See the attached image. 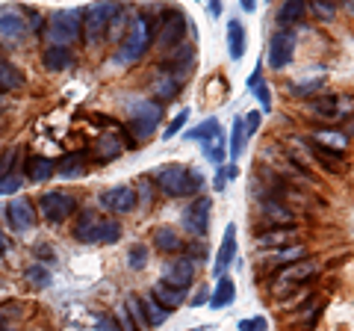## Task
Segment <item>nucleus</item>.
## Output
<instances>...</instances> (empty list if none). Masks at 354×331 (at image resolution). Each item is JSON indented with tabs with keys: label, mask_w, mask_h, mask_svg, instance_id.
<instances>
[{
	"label": "nucleus",
	"mask_w": 354,
	"mask_h": 331,
	"mask_svg": "<svg viewBox=\"0 0 354 331\" xmlns=\"http://www.w3.org/2000/svg\"><path fill=\"white\" fill-rule=\"evenodd\" d=\"M153 33H157V18H151V15H145V12L133 15L130 30L124 33V39L118 42L115 62H118V65H133V62H139L142 57H145V51L151 48Z\"/></svg>",
	"instance_id": "obj_1"
},
{
	"label": "nucleus",
	"mask_w": 354,
	"mask_h": 331,
	"mask_svg": "<svg viewBox=\"0 0 354 331\" xmlns=\"http://www.w3.org/2000/svg\"><path fill=\"white\" fill-rule=\"evenodd\" d=\"M157 186L171 198L198 195L204 190V175L189 169V166H183V163H169L157 172Z\"/></svg>",
	"instance_id": "obj_2"
},
{
	"label": "nucleus",
	"mask_w": 354,
	"mask_h": 331,
	"mask_svg": "<svg viewBox=\"0 0 354 331\" xmlns=\"http://www.w3.org/2000/svg\"><path fill=\"white\" fill-rule=\"evenodd\" d=\"M124 6L121 0H95L86 6L83 12V36L88 48H97L106 39V30L113 24V18L118 15V9Z\"/></svg>",
	"instance_id": "obj_3"
},
{
	"label": "nucleus",
	"mask_w": 354,
	"mask_h": 331,
	"mask_svg": "<svg viewBox=\"0 0 354 331\" xmlns=\"http://www.w3.org/2000/svg\"><path fill=\"white\" fill-rule=\"evenodd\" d=\"M74 237L86 242V246H95V242H118L121 240V225L118 219H106L95 211H83L80 213V222L74 228Z\"/></svg>",
	"instance_id": "obj_4"
},
{
	"label": "nucleus",
	"mask_w": 354,
	"mask_h": 331,
	"mask_svg": "<svg viewBox=\"0 0 354 331\" xmlns=\"http://www.w3.org/2000/svg\"><path fill=\"white\" fill-rule=\"evenodd\" d=\"M83 36V12L80 9H59L48 18V39L50 45L71 48Z\"/></svg>",
	"instance_id": "obj_5"
},
{
	"label": "nucleus",
	"mask_w": 354,
	"mask_h": 331,
	"mask_svg": "<svg viewBox=\"0 0 354 331\" xmlns=\"http://www.w3.org/2000/svg\"><path fill=\"white\" fill-rule=\"evenodd\" d=\"M162 121V104H157L153 98H139V101L130 104V118L127 127L136 139H148L153 136V130L160 127Z\"/></svg>",
	"instance_id": "obj_6"
},
{
	"label": "nucleus",
	"mask_w": 354,
	"mask_h": 331,
	"mask_svg": "<svg viewBox=\"0 0 354 331\" xmlns=\"http://www.w3.org/2000/svg\"><path fill=\"white\" fill-rule=\"evenodd\" d=\"M30 36V18L21 6H0V42L18 48Z\"/></svg>",
	"instance_id": "obj_7"
},
{
	"label": "nucleus",
	"mask_w": 354,
	"mask_h": 331,
	"mask_svg": "<svg viewBox=\"0 0 354 331\" xmlns=\"http://www.w3.org/2000/svg\"><path fill=\"white\" fill-rule=\"evenodd\" d=\"M39 213L48 219V222H65L68 216L77 213V198L65 190H53V193H44L39 198Z\"/></svg>",
	"instance_id": "obj_8"
},
{
	"label": "nucleus",
	"mask_w": 354,
	"mask_h": 331,
	"mask_svg": "<svg viewBox=\"0 0 354 331\" xmlns=\"http://www.w3.org/2000/svg\"><path fill=\"white\" fill-rule=\"evenodd\" d=\"M186 33V18L177 12V9H169L160 21H157V33H153V45H157L160 51H171L180 45Z\"/></svg>",
	"instance_id": "obj_9"
},
{
	"label": "nucleus",
	"mask_w": 354,
	"mask_h": 331,
	"mask_svg": "<svg viewBox=\"0 0 354 331\" xmlns=\"http://www.w3.org/2000/svg\"><path fill=\"white\" fill-rule=\"evenodd\" d=\"M295 57V33L292 30H278L269 39V53H266V62L272 65V71H281L292 62Z\"/></svg>",
	"instance_id": "obj_10"
},
{
	"label": "nucleus",
	"mask_w": 354,
	"mask_h": 331,
	"mask_svg": "<svg viewBox=\"0 0 354 331\" xmlns=\"http://www.w3.org/2000/svg\"><path fill=\"white\" fill-rule=\"evenodd\" d=\"M209 211H213V202L207 195H195V202L183 211V228L192 237H204L209 228Z\"/></svg>",
	"instance_id": "obj_11"
},
{
	"label": "nucleus",
	"mask_w": 354,
	"mask_h": 331,
	"mask_svg": "<svg viewBox=\"0 0 354 331\" xmlns=\"http://www.w3.org/2000/svg\"><path fill=\"white\" fill-rule=\"evenodd\" d=\"M97 202H101L104 211L109 213H130L133 207H136V190L127 184H118V186H109V190H104L101 195H97Z\"/></svg>",
	"instance_id": "obj_12"
},
{
	"label": "nucleus",
	"mask_w": 354,
	"mask_h": 331,
	"mask_svg": "<svg viewBox=\"0 0 354 331\" xmlns=\"http://www.w3.org/2000/svg\"><path fill=\"white\" fill-rule=\"evenodd\" d=\"M307 109L322 121H337L351 109V98H346V95H319Z\"/></svg>",
	"instance_id": "obj_13"
},
{
	"label": "nucleus",
	"mask_w": 354,
	"mask_h": 331,
	"mask_svg": "<svg viewBox=\"0 0 354 331\" xmlns=\"http://www.w3.org/2000/svg\"><path fill=\"white\" fill-rule=\"evenodd\" d=\"M192 278H195V260L192 258H177V260H169L162 267V278L165 284H171V287H180V290H189L192 287Z\"/></svg>",
	"instance_id": "obj_14"
},
{
	"label": "nucleus",
	"mask_w": 354,
	"mask_h": 331,
	"mask_svg": "<svg viewBox=\"0 0 354 331\" xmlns=\"http://www.w3.org/2000/svg\"><path fill=\"white\" fill-rule=\"evenodd\" d=\"M3 213H6V222L15 234H24V231H30L32 225H36V211H32V204L27 202V198H12Z\"/></svg>",
	"instance_id": "obj_15"
},
{
	"label": "nucleus",
	"mask_w": 354,
	"mask_h": 331,
	"mask_svg": "<svg viewBox=\"0 0 354 331\" xmlns=\"http://www.w3.org/2000/svg\"><path fill=\"white\" fill-rule=\"evenodd\" d=\"M319 272V267L313 260H295V263H290V267H283L278 275H274V287H298V284H304V281H310L313 275Z\"/></svg>",
	"instance_id": "obj_16"
},
{
	"label": "nucleus",
	"mask_w": 354,
	"mask_h": 331,
	"mask_svg": "<svg viewBox=\"0 0 354 331\" xmlns=\"http://www.w3.org/2000/svg\"><path fill=\"white\" fill-rule=\"evenodd\" d=\"M263 222H269L272 228H295V213L286 204H281L278 198H266L260 204Z\"/></svg>",
	"instance_id": "obj_17"
},
{
	"label": "nucleus",
	"mask_w": 354,
	"mask_h": 331,
	"mask_svg": "<svg viewBox=\"0 0 354 331\" xmlns=\"http://www.w3.org/2000/svg\"><path fill=\"white\" fill-rule=\"evenodd\" d=\"M88 169V154L86 151H68L62 154V157L57 160V175L65 181H74V178H83Z\"/></svg>",
	"instance_id": "obj_18"
},
{
	"label": "nucleus",
	"mask_w": 354,
	"mask_h": 331,
	"mask_svg": "<svg viewBox=\"0 0 354 331\" xmlns=\"http://www.w3.org/2000/svg\"><path fill=\"white\" fill-rule=\"evenodd\" d=\"M192 62H195V48L192 45H177V48L169 51V57L162 60V71L177 77V71H180V74L189 71Z\"/></svg>",
	"instance_id": "obj_19"
},
{
	"label": "nucleus",
	"mask_w": 354,
	"mask_h": 331,
	"mask_svg": "<svg viewBox=\"0 0 354 331\" xmlns=\"http://www.w3.org/2000/svg\"><path fill=\"white\" fill-rule=\"evenodd\" d=\"M234 258H236V225H227L225 228V240H221V246H218V255H216V267H213V272L218 275H225V269L234 263Z\"/></svg>",
	"instance_id": "obj_20"
},
{
	"label": "nucleus",
	"mask_w": 354,
	"mask_h": 331,
	"mask_svg": "<svg viewBox=\"0 0 354 331\" xmlns=\"http://www.w3.org/2000/svg\"><path fill=\"white\" fill-rule=\"evenodd\" d=\"M24 172H27V178L32 184H44V181H50L53 175H57V160H48V157H41V154H32V157H27V163H24Z\"/></svg>",
	"instance_id": "obj_21"
},
{
	"label": "nucleus",
	"mask_w": 354,
	"mask_h": 331,
	"mask_svg": "<svg viewBox=\"0 0 354 331\" xmlns=\"http://www.w3.org/2000/svg\"><path fill=\"white\" fill-rule=\"evenodd\" d=\"M153 237V249L165 251V255H177V251H183V237L177 234V228H169V225H160L151 231Z\"/></svg>",
	"instance_id": "obj_22"
},
{
	"label": "nucleus",
	"mask_w": 354,
	"mask_h": 331,
	"mask_svg": "<svg viewBox=\"0 0 354 331\" xmlns=\"http://www.w3.org/2000/svg\"><path fill=\"white\" fill-rule=\"evenodd\" d=\"M153 299H157L165 311H174V307H180L186 302V290H180V287H171V284H165V281H157L153 284Z\"/></svg>",
	"instance_id": "obj_23"
},
{
	"label": "nucleus",
	"mask_w": 354,
	"mask_h": 331,
	"mask_svg": "<svg viewBox=\"0 0 354 331\" xmlns=\"http://www.w3.org/2000/svg\"><path fill=\"white\" fill-rule=\"evenodd\" d=\"M24 83H27V77L18 65H12L9 60H0V92H18V89H24Z\"/></svg>",
	"instance_id": "obj_24"
},
{
	"label": "nucleus",
	"mask_w": 354,
	"mask_h": 331,
	"mask_svg": "<svg viewBox=\"0 0 354 331\" xmlns=\"http://www.w3.org/2000/svg\"><path fill=\"white\" fill-rule=\"evenodd\" d=\"M71 62H74L71 51L68 48H59V45L44 48V53H41V65L48 71H65V69H71Z\"/></svg>",
	"instance_id": "obj_25"
},
{
	"label": "nucleus",
	"mask_w": 354,
	"mask_h": 331,
	"mask_svg": "<svg viewBox=\"0 0 354 331\" xmlns=\"http://www.w3.org/2000/svg\"><path fill=\"white\" fill-rule=\"evenodd\" d=\"M139 302H142V314H145V325L151 328H160L165 319H169V314L171 311H165V307L153 299V293H145V296H139Z\"/></svg>",
	"instance_id": "obj_26"
},
{
	"label": "nucleus",
	"mask_w": 354,
	"mask_h": 331,
	"mask_svg": "<svg viewBox=\"0 0 354 331\" xmlns=\"http://www.w3.org/2000/svg\"><path fill=\"white\" fill-rule=\"evenodd\" d=\"M234 299H236V284L230 281L227 275H221V278L216 281L213 296H209V307H213V311H221V307H227Z\"/></svg>",
	"instance_id": "obj_27"
},
{
	"label": "nucleus",
	"mask_w": 354,
	"mask_h": 331,
	"mask_svg": "<svg viewBox=\"0 0 354 331\" xmlns=\"http://www.w3.org/2000/svg\"><path fill=\"white\" fill-rule=\"evenodd\" d=\"M177 89H180V80H177V77H171V74H165V71H160V74L151 80V95L160 98V101H171V98L177 95Z\"/></svg>",
	"instance_id": "obj_28"
},
{
	"label": "nucleus",
	"mask_w": 354,
	"mask_h": 331,
	"mask_svg": "<svg viewBox=\"0 0 354 331\" xmlns=\"http://www.w3.org/2000/svg\"><path fill=\"white\" fill-rule=\"evenodd\" d=\"M227 51L230 60H242V53H245V27L236 18L227 21Z\"/></svg>",
	"instance_id": "obj_29"
},
{
	"label": "nucleus",
	"mask_w": 354,
	"mask_h": 331,
	"mask_svg": "<svg viewBox=\"0 0 354 331\" xmlns=\"http://www.w3.org/2000/svg\"><path fill=\"white\" fill-rule=\"evenodd\" d=\"M316 142V145H322V148H330V151H339V154H346V145H348V134H339V130H313V136H310Z\"/></svg>",
	"instance_id": "obj_30"
},
{
	"label": "nucleus",
	"mask_w": 354,
	"mask_h": 331,
	"mask_svg": "<svg viewBox=\"0 0 354 331\" xmlns=\"http://www.w3.org/2000/svg\"><path fill=\"white\" fill-rule=\"evenodd\" d=\"M304 12H307V0H283L281 12H278V24L283 30H290L292 24H298L304 18Z\"/></svg>",
	"instance_id": "obj_31"
},
{
	"label": "nucleus",
	"mask_w": 354,
	"mask_h": 331,
	"mask_svg": "<svg viewBox=\"0 0 354 331\" xmlns=\"http://www.w3.org/2000/svg\"><path fill=\"white\" fill-rule=\"evenodd\" d=\"M121 151H124V142H121L118 134H104L95 142V157L97 160H115Z\"/></svg>",
	"instance_id": "obj_32"
},
{
	"label": "nucleus",
	"mask_w": 354,
	"mask_h": 331,
	"mask_svg": "<svg viewBox=\"0 0 354 331\" xmlns=\"http://www.w3.org/2000/svg\"><path fill=\"white\" fill-rule=\"evenodd\" d=\"M221 134V125H218V118H204L198 127H192L189 134H186V139L189 142H198V145H204V142L209 139H216Z\"/></svg>",
	"instance_id": "obj_33"
},
{
	"label": "nucleus",
	"mask_w": 354,
	"mask_h": 331,
	"mask_svg": "<svg viewBox=\"0 0 354 331\" xmlns=\"http://www.w3.org/2000/svg\"><path fill=\"white\" fill-rule=\"evenodd\" d=\"M24 281H27L30 287H36V290H44V287H50V284H53V275H50V269L44 267V263H36V260H32L30 267L24 269Z\"/></svg>",
	"instance_id": "obj_34"
},
{
	"label": "nucleus",
	"mask_w": 354,
	"mask_h": 331,
	"mask_svg": "<svg viewBox=\"0 0 354 331\" xmlns=\"http://www.w3.org/2000/svg\"><path fill=\"white\" fill-rule=\"evenodd\" d=\"M201 151H204V157L209 160V163H216V166H225V157H227V139H225V130L216 136V139H209V142H204L201 145Z\"/></svg>",
	"instance_id": "obj_35"
},
{
	"label": "nucleus",
	"mask_w": 354,
	"mask_h": 331,
	"mask_svg": "<svg viewBox=\"0 0 354 331\" xmlns=\"http://www.w3.org/2000/svg\"><path fill=\"white\" fill-rule=\"evenodd\" d=\"M310 151H313V157L322 163L328 172H339V169H342V154H339V151L322 148V145H316V142H310Z\"/></svg>",
	"instance_id": "obj_36"
},
{
	"label": "nucleus",
	"mask_w": 354,
	"mask_h": 331,
	"mask_svg": "<svg viewBox=\"0 0 354 331\" xmlns=\"http://www.w3.org/2000/svg\"><path fill=\"white\" fill-rule=\"evenodd\" d=\"M307 258V249L304 246H286V249H274L266 255V260H272V263H295V260H304Z\"/></svg>",
	"instance_id": "obj_37"
},
{
	"label": "nucleus",
	"mask_w": 354,
	"mask_h": 331,
	"mask_svg": "<svg viewBox=\"0 0 354 331\" xmlns=\"http://www.w3.org/2000/svg\"><path fill=\"white\" fill-rule=\"evenodd\" d=\"M245 142H248V136H245V127H242V116H239V118H234V134H230L227 157H230V160H239V154H242V148H245Z\"/></svg>",
	"instance_id": "obj_38"
},
{
	"label": "nucleus",
	"mask_w": 354,
	"mask_h": 331,
	"mask_svg": "<svg viewBox=\"0 0 354 331\" xmlns=\"http://www.w3.org/2000/svg\"><path fill=\"white\" fill-rule=\"evenodd\" d=\"M295 237V231L292 228H272V231H266V234H260V246H281V242H290Z\"/></svg>",
	"instance_id": "obj_39"
},
{
	"label": "nucleus",
	"mask_w": 354,
	"mask_h": 331,
	"mask_svg": "<svg viewBox=\"0 0 354 331\" xmlns=\"http://www.w3.org/2000/svg\"><path fill=\"white\" fill-rule=\"evenodd\" d=\"M127 267L130 269H145L148 267V246H142V242H133L127 249Z\"/></svg>",
	"instance_id": "obj_40"
},
{
	"label": "nucleus",
	"mask_w": 354,
	"mask_h": 331,
	"mask_svg": "<svg viewBox=\"0 0 354 331\" xmlns=\"http://www.w3.org/2000/svg\"><path fill=\"white\" fill-rule=\"evenodd\" d=\"M15 169H21V148H9L0 154V178L12 175Z\"/></svg>",
	"instance_id": "obj_41"
},
{
	"label": "nucleus",
	"mask_w": 354,
	"mask_h": 331,
	"mask_svg": "<svg viewBox=\"0 0 354 331\" xmlns=\"http://www.w3.org/2000/svg\"><path fill=\"white\" fill-rule=\"evenodd\" d=\"M24 166H21V169H15L12 175H6V178H0V195H15L21 186H24Z\"/></svg>",
	"instance_id": "obj_42"
},
{
	"label": "nucleus",
	"mask_w": 354,
	"mask_h": 331,
	"mask_svg": "<svg viewBox=\"0 0 354 331\" xmlns=\"http://www.w3.org/2000/svg\"><path fill=\"white\" fill-rule=\"evenodd\" d=\"M127 18H130V12H127L124 6H121V9H118V15L113 18V24H109V30H106V39H109V42H121V30H124V27L130 30Z\"/></svg>",
	"instance_id": "obj_43"
},
{
	"label": "nucleus",
	"mask_w": 354,
	"mask_h": 331,
	"mask_svg": "<svg viewBox=\"0 0 354 331\" xmlns=\"http://www.w3.org/2000/svg\"><path fill=\"white\" fill-rule=\"evenodd\" d=\"M307 3H310V9H313V12L322 18V21L334 18V15H337V6H339L337 0H307Z\"/></svg>",
	"instance_id": "obj_44"
},
{
	"label": "nucleus",
	"mask_w": 354,
	"mask_h": 331,
	"mask_svg": "<svg viewBox=\"0 0 354 331\" xmlns=\"http://www.w3.org/2000/svg\"><path fill=\"white\" fill-rule=\"evenodd\" d=\"M319 89H322V77H319V80H307V83H292L290 86V92L298 95V98H310V95H316Z\"/></svg>",
	"instance_id": "obj_45"
},
{
	"label": "nucleus",
	"mask_w": 354,
	"mask_h": 331,
	"mask_svg": "<svg viewBox=\"0 0 354 331\" xmlns=\"http://www.w3.org/2000/svg\"><path fill=\"white\" fill-rule=\"evenodd\" d=\"M186 118H189V109H180V113H177V118L171 121V125L169 127H165V139H174L177 134H180V130H183V125H186Z\"/></svg>",
	"instance_id": "obj_46"
},
{
	"label": "nucleus",
	"mask_w": 354,
	"mask_h": 331,
	"mask_svg": "<svg viewBox=\"0 0 354 331\" xmlns=\"http://www.w3.org/2000/svg\"><path fill=\"white\" fill-rule=\"evenodd\" d=\"M118 323H121V331H142V328L136 325V319L130 316L127 305H121V307H118Z\"/></svg>",
	"instance_id": "obj_47"
},
{
	"label": "nucleus",
	"mask_w": 354,
	"mask_h": 331,
	"mask_svg": "<svg viewBox=\"0 0 354 331\" xmlns=\"http://www.w3.org/2000/svg\"><path fill=\"white\" fill-rule=\"evenodd\" d=\"M260 121H263V116H260V113H248V116H242V127H245V136H248V139H251L254 134H257Z\"/></svg>",
	"instance_id": "obj_48"
},
{
	"label": "nucleus",
	"mask_w": 354,
	"mask_h": 331,
	"mask_svg": "<svg viewBox=\"0 0 354 331\" xmlns=\"http://www.w3.org/2000/svg\"><path fill=\"white\" fill-rule=\"evenodd\" d=\"M251 89L257 92V101L263 104V109H266V113H269V109H272V92H269V86H263V80H260L257 86H251Z\"/></svg>",
	"instance_id": "obj_49"
},
{
	"label": "nucleus",
	"mask_w": 354,
	"mask_h": 331,
	"mask_svg": "<svg viewBox=\"0 0 354 331\" xmlns=\"http://www.w3.org/2000/svg\"><path fill=\"white\" fill-rule=\"evenodd\" d=\"M269 323H266L263 316H251V319H242L239 323V331H266Z\"/></svg>",
	"instance_id": "obj_50"
},
{
	"label": "nucleus",
	"mask_w": 354,
	"mask_h": 331,
	"mask_svg": "<svg viewBox=\"0 0 354 331\" xmlns=\"http://www.w3.org/2000/svg\"><path fill=\"white\" fill-rule=\"evenodd\" d=\"M95 323H97V328H101V331H121V325L109 314H95Z\"/></svg>",
	"instance_id": "obj_51"
},
{
	"label": "nucleus",
	"mask_w": 354,
	"mask_h": 331,
	"mask_svg": "<svg viewBox=\"0 0 354 331\" xmlns=\"http://www.w3.org/2000/svg\"><path fill=\"white\" fill-rule=\"evenodd\" d=\"M30 18V33H41V15L39 12H27Z\"/></svg>",
	"instance_id": "obj_52"
},
{
	"label": "nucleus",
	"mask_w": 354,
	"mask_h": 331,
	"mask_svg": "<svg viewBox=\"0 0 354 331\" xmlns=\"http://www.w3.org/2000/svg\"><path fill=\"white\" fill-rule=\"evenodd\" d=\"M204 302H209V296H207V290H204V287H201V290H198V293L192 296V307H201Z\"/></svg>",
	"instance_id": "obj_53"
},
{
	"label": "nucleus",
	"mask_w": 354,
	"mask_h": 331,
	"mask_svg": "<svg viewBox=\"0 0 354 331\" xmlns=\"http://www.w3.org/2000/svg\"><path fill=\"white\" fill-rule=\"evenodd\" d=\"M207 6H209V15H213V18H218V15H221V0H209Z\"/></svg>",
	"instance_id": "obj_54"
},
{
	"label": "nucleus",
	"mask_w": 354,
	"mask_h": 331,
	"mask_svg": "<svg viewBox=\"0 0 354 331\" xmlns=\"http://www.w3.org/2000/svg\"><path fill=\"white\" fill-rule=\"evenodd\" d=\"M239 6L245 9V12H254V9H257V0H239Z\"/></svg>",
	"instance_id": "obj_55"
},
{
	"label": "nucleus",
	"mask_w": 354,
	"mask_h": 331,
	"mask_svg": "<svg viewBox=\"0 0 354 331\" xmlns=\"http://www.w3.org/2000/svg\"><path fill=\"white\" fill-rule=\"evenodd\" d=\"M348 134H354V116H348Z\"/></svg>",
	"instance_id": "obj_56"
},
{
	"label": "nucleus",
	"mask_w": 354,
	"mask_h": 331,
	"mask_svg": "<svg viewBox=\"0 0 354 331\" xmlns=\"http://www.w3.org/2000/svg\"><path fill=\"white\" fill-rule=\"evenodd\" d=\"M0 249H6V237H3V231H0Z\"/></svg>",
	"instance_id": "obj_57"
},
{
	"label": "nucleus",
	"mask_w": 354,
	"mask_h": 331,
	"mask_svg": "<svg viewBox=\"0 0 354 331\" xmlns=\"http://www.w3.org/2000/svg\"><path fill=\"white\" fill-rule=\"evenodd\" d=\"M3 319H6V314H3V311H0V328H3Z\"/></svg>",
	"instance_id": "obj_58"
},
{
	"label": "nucleus",
	"mask_w": 354,
	"mask_h": 331,
	"mask_svg": "<svg viewBox=\"0 0 354 331\" xmlns=\"http://www.w3.org/2000/svg\"><path fill=\"white\" fill-rule=\"evenodd\" d=\"M3 251H6V249H0V258H3Z\"/></svg>",
	"instance_id": "obj_59"
},
{
	"label": "nucleus",
	"mask_w": 354,
	"mask_h": 331,
	"mask_svg": "<svg viewBox=\"0 0 354 331\" xmlns=\"http://www.w3.org/2000/svg\"><path fill=\"white\" fill-rule=\"evenodd\" d=\"M0 331H9V328H0Z\"/></svg>",
	"instance_id": "obj_60"
}]
</instances>
